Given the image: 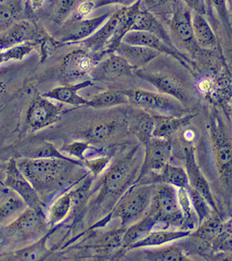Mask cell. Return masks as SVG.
I'll return each mask as SVG.
<instances>
[{
    "instance_id": "6da1fadb",
    "label": "cell",
    "mask_w": 232,
    "mask_h": 261,
    "mask_svg": "<svg viewBox=\"0 0 232 261\" xmlns=\"http://www.w3.org/2000/svg\"><path fill=\"white\" fill-rule=\"evenodd\" d=\"M183 67L169 59L161 58L160 55L145 67L136 70L135 75L182 105H187L195 97L196 87Z\"/></svg>"
},
{
    "instance_id": "7a4b0ae2",
    "label": "cell",
    "mask_w": 232,
    "mask_h": 261,
    "mask_svg": "<svg viewBox=\"0 0 232 261\" xmlns=\"http://www.w3.org/2000/svg\"><path fill=\"white\" fill-rule=\"evenodd\" d=\"M17 165L32 186L41 196L63 188L70 181L74 171L82 163L74 159L60 158H21Z\"/></svg>"
},
{
    "instance_id": "3957f363",
    "label": "cell",
    "mask_w": 232,
    "mask_h": 261,
    "mask_svg": "<svg viewBox=\"0 0 232 261\" xmlns=\"http://www.w3.org/2000/svg\"><path fill=\"white\" fill-rule=\"evenodd\" d=\"M48 225L42 206H28L5 227L2 242L29 245L48 233Z\"/></svg>"
},
{
    "instance_id": "277c9868",
    "label": "cell",
    "mask_w": 232,
    "mask_h": 261,
    "mask_svg": "<svg viewBox=\"0 0 232 261\" xmlns=\"http://www.w3.org/2000/svg\"><path fill=\"white\" fill-rule=\"evenodd\" d=\"M150 215L157 223L167 225H181L184 215L175 188L164 185L154 192L152 197Z\"/></svg>"
},
{
    "instance_id": "5b68a950",
    "label": "cell",
    "mask_w": 232,
    "mask_h": 261,
    "mask_svg": "<svg viewBox=\"0 0 232 261\" xmlns=\"http://www.w3.org/2000/svg\"><path fill=\"white\" fill-rule=\"evenodd\" d=\"M135 150L117 160L102 178L97 201L119 194L130 181L135 166Z\"/></svg>"
},
{
    "instance_id": "8992f818",
    "label": "cell",
    "mask_w": 232,
    "mask_h": 261,
    "mask_svg": "<svg viewBox=\"0 0 232 261\" xmlns=\"http://www.w3.org/2000/svg\"><path fill=\"white\" fill-rule=\"evenodd\" d=\"M129 104L146 111L159 113V115L183 116V105L175 99L142 89H123Z\"/></svg>"
},
{
    "instance_id": "52a82bcc",
    "label": "cell",
    "mask_w": 232,
    "mask_h": 261,
    "mask_svg": "<svg viewBox=\"0 0 232 261\" xmlns=\"http://www.w3.org/2000/svg\"><path fill=\"white\" fill-rule=\"evenodd\" d=\"M192 11L179 0H176L171 11L162 21L166 23L171 35L188 50L198 47L194 38Z\"/></svg>"
},
{
    "instance_id": "ba28073f",
    "label": "cell",
    "mask_w": 232,
    "mask_h": 261,
    "mask_svg": "<svg viewBox=\"0 0 232 261\" xmlns=\"http://www.w3.org/2000/svg\"><path fill=\"white\" fill-rule=\"evenodd\" d=\"M152 197V188L143 185L130 190L116 207L114 213L122 225H127L140 218L147 211Z\"/></svg>"
},
{
    "instance_id": "9c48e42d",
    "label": "cell",
    "mask_w": 232,
    "mask_h": 261,
    "mask_svg": "<svg viewBox=\"0 0 232 261\" xmlns=\"http://www.w3.org/2000/svg\"><path fill=\"white\" fill-rule=\"evenodd\" d=\"M113 11H108L90 18H68L63 22L60 43L75 44L93 35L106 22Z\"/></svg>"
},
{
    "instance_id": "30bf717a",
    "label": "cell",
    "mask_w": 232,
    "mask_h": 261,
    "mask_svg": "<svg viewBox=\"0 0 232 261\" xmlns=\"http://www.w3.org/2000/svg\"><path fill=\"white\" fill-rule=\"evenodd\" d=\"M98 57L85 48H75L65 55L60 64L62 76L66 82H73L90 75L99 62Z\"/></svg>"
},
{
    "instance_id": "8fae6325",
    "label": "cell",
    "mask_w": 232,
    "mask_h": 261,
    "mask_svg": "<svg viewBox=\"0 0 232 261\" xmlns=\"http://www.w3.org/2000/svg\"><path fill=\"white\" fill-rule=\"evenodd\" d=\"M4 185L22 198L29 207L41 206V199L26 176L21 172L16 160H10L5 168Z\"/></svg>"
},
{
    "instance_id": "7c38bea8",
    "label": "cell",
    "mask_w": 232,
    "mask_h": 261,
    "mask_svg": "<svg viewBox=\"0 0 232 261\" xmlns=\"http://www.w3.org/2000/svg\"><path fill=\"white\" fill-rule=\"evenodd\" d=\"M62 103H55L42 96L33 100L27 110L25 120L30 127L40 129L54 124L63 111Z\"/></svg>"
},
{
    "instance_id": "4fadbf2b",
    "label": "cell",
    "mask_w": 232,
    "mask_h": 261,
    "mask_svg": "<svg viewBox=\"0 0 232 261\" xmlns=\"http://www.w3.org/2000/svg\"><path fill=\"white\" fill-rule=\"evenodd\" d=\"M123 11L124 7H121L113 12L106 22L93 35L79 43L82 44L83 48L90 53L96 55L99 60H101L118 28Z\"/></svg>"
},
{
    "instance_id": "5bb4252c",
    "label": "cell",
    "mask_w": 232,
    "mask_h": 261,
    "mask_svg": "<svg viewBox=\"0 0 232 261\" xmlns=\"http://www.w3.org/2000/svg\"><path fill=\"white\" fill-rule=\"evenodd\" d=\"M134 69L125 59L117 54H110L97 62L90 74L92 82H113L133 75Z\"/></svg>"
},
{
    "instance_id": "9a60e30c",
    "label": "cell",
    "mask_w": 232,
    "mask_h": 261,
    "mask_svg": "<svg viewBox=\"0 0 232 261\" xmlns=\"http://www.w3.org/2000/svg\"><path fill=\"white\" fill-rule=\"evenodd\" d=\"M122 42L127 44L140 45L156 50L161 55L163 54L175 59L176 61L179 62L188 70L190 69L189 64L191 61L186 55H183L177 48L169 46L164 40L153 34L142 31L129 32L124 36Z\"/></svg>"
},
{
    "instance_id": "2e32d148",
    "label": "cell",
    "mask_w": 232,
    "mask_h": 261,
    "mask_svg": "<svg viewBox=\"0 0 232 261\" xmlns=\"http://www.w3.org/2000/svg\"><path fill=\"white\" fill-rule=\"evenodd\" d=\"M144 146L145 155L139 178L150 171H161L169 164L171 156L172 147L168 139L152 137Z\"/></svg>"
},
{
    "instance_id": "e0dca14e",
    "label": "cell",
    "mask_w": 232,
    "mask_h": 261,
    "mask_svg": "<svg viewBox=\"0 0 232 261\" xmlns=\"http://www.w3.org/2000/svg\"><path fill=\"white\" fill-rule=\"evenodd\" d=\"M211 131L220 173L224 178H231V141L223 129V126L222 125L219 119H215L213 120L212 123Z\"/></svg>"
},
{
    "instance_id": "ac0fdd59",
    "label": "cell",
    "mask_w": 232,
    "mask_h": 261,
    "mask_svg": "<svg viewBox=\"0 0 232 261\" xmlns=\"http://www.w3.org/2000/svg\"><path fill=\"white\" fill-rule=\"evenodd\" d=\"M39 35L40 31L34 23L28 20H20L9 30L0 33V50L31 42Z\"/></svg>"
},
{
    "instance_id": "d6986e66",
    "label": "cell",
    "mask_w": 232,
    "mask_h": 261,
    "mask_svg": "<svg viewBox=\"0 0 232 261\" xmlns=\"http://www.w3.org/2000/svg\"><path fill=\"white\" fill-rule=\"evenodd\" d=\"M92 84L93 82L90 79L77 84H67L48 91L43 96L62 104L73 106H87L89 100L79 95V92L82 89L90 87Z\"/></svg>"
},
{
    "instance_id": "ffe728a7",
    "label": "cell",
    "mask_w": 232,
    "mask_h": 261,
    "mask_svg": "<svg viewBox=\"0 0 232 261\" xmlns=\"http://www.w3.org/2000/svg\"><path fill=\"white\" fill-rule=\"evenodd\" d=\"M114 53L125 59L134 70L142 68L161 55L156 50L146 47L120 43Z\"/></svg>"
},
{
    "instance_id": "44dd1931",
    "label": "cell",
    "mask_w": 232,
    "mask_h": 261,
    "mask_svg": "<svg viewBox=\"0 0 232 261\" xmlns=\"http://www.w3.org/2000/svg\"><path fill=\"white\" fill-rule=\"evenodd\" d=\"M153 116V115H152ZM193 119V116L154 115V127L152 137L168 139L182 127L187 125Z\"/></svg>"
},
{
    "instance_id": "7402d4cb",
    "label": "cell",
    "mask_w": 232,
    "mask_h": 261,
    "mask_svg": "<svg viewBox=\"0 0 232 261\" xmlns=\"http://www.w3.org/2000/svg\"><path fill=\"white\" fill-rule=\"evenodd\" d=\"M186 164H187L186 166H187L188 179L192 185L193 189L199 193L204 199L208 202V203L216 210L209 185L199 172L194 160V155L191 150L186 151Z\"/></svg>"
},
{
    "instance_id": "603a6c76",
    "label": "cell",
    "mask_w": 232,
    "mask_h": 261,
    "mask_svg": "<svg viewBox=\"0 0 232 261\" xmlns=\"http://www.w3.org/2000/svg\"><path fill=\"white\" fill-rule=\"evenodd\" d=\"M123 124L116 119L101 121L87 128L83 133V136L87 143L101 144L109 141Z\"/></svg>"
},
{
    "instance_id": "cb8c5ba5",
    "label": "cell",
    "mask_w": 232,
    "mask_h": 261,
    "mask_svg": "<svg viewBox=\"0 0 232 261\" xmlns=\"http://www.w3.org/2000/svg\"><path fill=\"white\" fill-rule=\"evenodd\" d=\"M192 24L195 40L198 46L202 48H214L217 45L216 35L206 16L193 13Z\"/></svg>"
},
{
    "instance_id": "d4e9b609",
    "label": "cell",
    "mask_w": 232,
    "mask_h": 261,
    "mask_svg": "<svg viewBox=\"0 0 232 261\" xmlns=\"http://www.w3.org/2000/svg\"><path fill=\"white\" fill-rule=\"evenodd\" d=\"M51 233V231H48L33 243L29 244L22 248L13 252L10 258L16 260L33 261L40 260L46 257L49 252L47 247V242Z\"/></svg>"
},
{
    "instance_id": "484cf974",
    "label": "cell",
    "mask_w": 232,
    "mask_h": 261,
    "mask_svg": "<svg viewBox=\"0 0 232 261\" xmlns=\"http://www.w3.org/2000/svg\"><path fill=\"white\" fill-rule=\"evenodd\" d=\"M191 234L190 231L186 230H160V231L150 232L147 237L141 239L131 245V249L141 248V247H157L174 242L179 239L186 238Z\"/></svg>"
},
{
    "instance_id": "4316f807",
    "label": "cell",
    "mask_w": 232,
    "mask_h": 261,
    "mask_svg": "<svg viewBox=\"0 0 232 261\" xmlns=\"http://www.w3.org/2000/svg\"><path fill=\"white\" fill-rule=\"evenodd\" d=\"M23 11V0H5L0 3V33L21 20Z\"/></svg>"
},
{
    "instance_id": "83f0119b",
    "label": "cell",
    "mask_w": 232,
    "mask_h": 261,
    "mask_svg": "<svg viewBox=\"0 0 232 261\" xmlns=\"http://www.w3.org/2000/svg\"><path fill=\"white\" fill-rule=\"evenodd\" d=\"M75 193H76V190L67 192L60 195L54 201L47 215L48 225L55 227L68 217L69 212H70L73 206V198Z\"/></svg>"
},
{
    "instance_id": "f1b7e54d",
    "label": "cell",
    "mask_w": 232,
    "mask_h": 261,
    "mask_svg": "<svg viewBox=\"0 0 232 261\" xmlns=\"http://www.w3.org/2000/svg\"><path fill=\"white\" fill-rule=\"evenodd\" d=\"M27 207L21 197L11 190L8 192L0 200V225L11 222Z\"/></svg>"
},
{
    "instance_id": "f546056e",
    "label": "cell",
    "mask_w": 232,
    "mask_h": 261,
    "mask_svg": "<svg viewBox=\"0 0 232 261\" xmlns=\"http://www.w3.org/2000/svg\"><path fill=\"white\" fill-rule=\"evenodd\" d=\"M128 98L123 89H109L88 101L87 106L95 109H108L115 106L127 105Z\"/></svg>"
},
{
    "instance_id": "4dcf8cb0",
    "label": "cell",
    "mask_w": 232,
    "mask_h": 261,
    "mask_svg": "<svg viewBox=\"0 0 232 261\" xmlns=\"http://www.w3.org/2000/svg\"><path fill=\"white\" fill-rule=\"evenodd\" d=\"M157 224L156 219L149 214L137 223L134 224L124 233L122 245L125 247H131L136 242L147 237Z\"/></svg>"
},
{
    "instance_id": "1f68e13d",
    "label": "cell",
    "mask_w": 232,
    "mask_h": 261,
    "mask_svg": "<svg viewBox=\"0 0 232 261\" xmlns=\"http://www.w3.org/2000/svg\"><path fill=\"white\" fill-rule=\"evenodd\" d=\"M153 127V116L144 110L139 111L131 124V130L144 144L152 139Z\"/></svg>"
},
{
    "instance_id": "d6a6232c",
    "label": "cell",
    "mask_w": 232,
    "mask_h": 261,
    "mask_svg": "<svg viewBox=\"0 0 232 261\" xmlns=\"http://www.w3.org/2000/svg\"><path fill=\"white\" fill-rule=\"evenodd\" d=\"M159 177L165 185H171L178 189H184L189 186L187 173L181 167L167 164L160 171Z\"/></svg>"
},
{
    "instance_id": "836d02e7",
    "label": "cell",
    "mask_w": 232,
    "mask_h": 261,
    "mask_svg": "<svg viewBox=\"0 0 232 261\" xmlns=\"http://www.w3.org/2000/svg\"><path fill=\"white\" fill-rule=\"evenodd\" d=\"M146 258L156 261H181L186 260L181 249L177 247H164L157 250L147 251L144 252Z\"/></svg>"
},
{
    "instance_id": "e575fe53",
    "label": "cell",
    "mask_w": 232,
    "mask_h": 261,
    "mask_svg": "<svg viewBox=\"0 0 232 261\" xmlns=\"http://www.w3.org/2000/svg\"><path fill=\"white\" fill-rule=\"evenodd\" d=\"M176 0H141L140 8L152 13L161 21L169 14Z\"/></svg>"
},
{
    "instance_id": "d590c367",
    "label": "cell",
    "mask_w": 232,
    "mask_h": 261,
    "mask_svg": "<svg viewBox=\"0 0 232 261\" xmlns=\"http://www.w3.org/2000/svg\"><path fill=\"white\" fill-rule=\"evenodd\" d=\"M83 0H55L53 14L55 21L65 22L73 14L81 2Z\"/></svg>"
},
{
    "instance_id": "8d00e7d4",
    "label": "cell",
    "mask_w": 232,
    "mask_h": 261,
    "mask_svg": "<svg viewBox=\"0 0 232 261\" xmlns=\"http://www.w3.org/2000/svg\"><path fill=\"white\" fill-rule=\"evenodd\" d=\"M34 48L31 42L15 45L6 50H0V65L11 60H21Z\"/></svg>"
},
{
    "instance_id": "74e56055",
    "label": "cell",
    "mask_w": 232,
    "mask_h": 261,
    "mask_svg": "<svg viewBox=\"0 0 232 261\" xmlns=\"http://www.w3.org/2000/svg\"><path fill=\"white\" fill-rule=\"evenodd\" d=\"M207 7V14L208 13L217 15L220 19L226 23L228 21V8L227 1L228 0H204Z\"/></svg>"
},
{
    "instance_id": "f35d334b",
    "label": "cell",
    "mask_w": 232,
    "mask_h": 261,
    "mask_svg": "<svg viewBox=\"0 0 232 261\" xmlns=\"http://www.w3.org/2000/svg\"><path fill=\"white\" fill-rule=\"evenodd\" d=\"M32 158L70 159L68 156L64 155L63 153L60 152L53 144H50V143H45L40 147L38 148L34 151V154Z\"/></svg>"
},
{
    "instance_id": "ab89813d",
    "label": "cell",
    "mask_w": 232,
    "mask_h": 261,
    "mask_svg": "<svg viewBox=\"0 0 232 261\" xmlns=\"http://www.w3.org/2000/svg\"><path fill=\"white\" fill-rule=\"evenodd\" d=\"M89 143L84 141H73L63 146V150L68 154H71L75 158H79L82 161H85L86 151L89 149Z\"/></svg>"
},
{
    "instance_id": "60d3db41",
    "label": "cell",
    "mask_w": 232,
    "mask_h": 261,
    "mask_svg": "<svg viewBox=\"0 0 232 261\" xmlns=\"http://www.w3.org/2000/svg\"><path fill=\"white\" fill-rule=\"evenodd\" d=\"M189 193L191 195V200H192L193 206H194L195 210L199 216L200 221H202L203 220L208 216V206H207V203L205 200L199 193H197L192 188H189Z\"/></svg>"
},
{
    "instance_id": "b9f144b4",
    "label": "cell",
    "mask_w": 232,
    "mask_h": 261,
    "mask_svg": "<svg viewBox=\"0 0 232 261\" xmlns=\"http://www.w3.org/2000/svg\"><path fill=\"white\" fill-rule=\"evenodd\" d=\"M13 70L5 68L0 70V102L8 93L9 84L13 79Z\"/></svg>"
},
{
    "instance_id": "7bdbcfd3",
    "label": "cell",
    "mask_w": 232,
    "mask_h": 261,
    "mask_svg": "<svg viewBox=\"0 0 232 261\" xmlns=\"http://www.w3.org/2000/svg\"><path fill=\"white\" fill-rule=\"evenodd\" d=\"M93 5L94 10L102 7L115 6L119 5L122 7H128L132 6L139 0H91Z\"/></svg>"
},
{
    "instance_id": "ee69618b",
    "label": "cell",
    "mask_w": 232,
    "mask_h": 261,
    "mask_svg": "<svg viewBox=\"0 0 232 261\" xmlns=\"http://www.w3.org/2000/svg\"><path fill=\"white\" fill-rule=\"evenodd\" d=\"M192 13L207 16V7L204 0H179Z\"/></svg>"
},
{
    "instance_id": "f6af8a7d",
    "label": "cell",
    "mask_w": 232,
    "mask_h": 261,
    "mask_svg": "<svg viewBox=\"0 0 232 261\" xmlns=\"http://www.w3.org/2000/svg\"><path fill=\"white\" fill-rule=\"evenodd\" d=\"M109 159L108 158H98V159L90 160V161L85 160V164L94 174L97 175L102 172V170L109 163Z\"/></svg>"
},
{
    "instance_id": "bcb514c9",
    "label": "cell",
    "mask_w": 232,
    "mask_h": 261,
    "mask_svg": "<svg viewBox=\"0 0 232 261\" xmlns=\"http://www.w3.org/2000/svg\"><path fill=\"white\" fill-rule=\"evenodd\" d=\"M30 6L33 10L38 9L44 3L45 0H29Z\"/></svg>"
},
{
    "instance_id": "7dc6e473",
    "label": "cell",
    "mask_w": 232,
    "mask_h": 261,
    "mask_svg": "<svg viewBox=\"0 0 232 261\" xmlns=\"http://www.w3.org/2000/svg\"><path fill=\"white\" fill-rule=\"evenodd\" d=\"M5 0H0V3H2V2H4Z\"/></svg>"
}]
</instances>
